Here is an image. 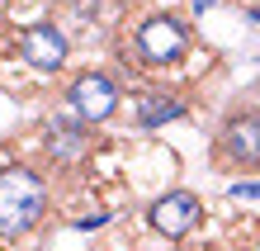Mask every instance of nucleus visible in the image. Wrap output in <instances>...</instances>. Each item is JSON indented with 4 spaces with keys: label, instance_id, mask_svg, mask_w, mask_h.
Returning <instances> with one entry per match:
<instances>
[{
    "label": "nucleus",
    "instance_id": "obj_1",
    "mask_svg": "<svg viewBox=\"0 0 260 251\" xmlns=\"http://www.w3.org/2000/svg\"><path fill=\"white\" fill-rule=\"evenodd\" d=\"M43 209H48V190L34 171H19V166L0 171V237L28 232L43 218Z\"/></svg>",
    "mask_w": 260,
    "mask_h": 251
},
{
    "label": "nucleus",
    "instance_id": "obj_2",
    "mask_svg": "<svg viewBox=\"0 0 260 251\" xmlns=\"http://www.w3.org/2000/svg\"><path fill=\"white\" fill-rule=\"evenodd\" d=\"M185 24L171 19V14H151V19L137 29V57L151 62V67H166V62H180V52H185Z\"/></svg>",
    "mask_w": 260,
    "mask_h": 251
},
{
    "label": "nucleus",
    "instance_id": "obj_3",
    "mask_svg": "<svg viewBox=\"0 0 260 251\" xmlns=\"http://www.w3.org/2000/svg\"><path fill=\"white\" fill-rule=\"evenodd\" d=\"M114 104H118V90L109 76H81V81L71 86V109L81 114L85 123H100V119H109L114 114Z\"/></svg>",
    "mask_w": 260,
    "mask_h": 251
},
{
    "label": "nucleus",
    "instance_id": "obj_4",
    "mask_svg": "<svg viewBox=\"0 0 260 251\" xmlns=\"http://www.w3.org/2000/svg\"><path fill=\"white\" fill-rule=\"evenodd\" d=\"M199 223V199L185 190H171L151 204V228L166 232V237H185V232Z\"/></svg>",
    "mask_w": 260,
    "mask_h": 251
},
{
    "label": "nucleus",
    "instance_id": "obj_5",
    "mask_svg": "<svg viewBox=\"0 0 260 251\" xmlns=\"http://www.w3.org/2000/svg\"><path fill=\"white\" fill-rule=\"evenodd\" d=\"M19 52L34 62V67L57 71V67L67 62V38L57 34L52 24H34V29H24V34H19Z\"/></svg>",
    "mask_w": 260,
    "mask_h": 251
},
{
    "label": "nucleus",
    "instance_id": "obj_6",
    "mask_svg": "<svg viewBox=\"0 0 260 251\" xmlns=\"http://www.w3.org/2000/svg\"><path fill=\"white\" fill-rule=\"evenodd\" d=\"M222 152L237 166H260V114H237L222 128Z\"/></svg>",
    "mask_w": 260,
    "mask_h": 251
},
{
    "label": "nucleus",
    "instance_id": "obj_7",
    "mask_svg": "<svg viewBox=\"0 0 260 251\" xmlns=\"http://www.w3.org/2000/svg\"><path fill=\"white\" fill-rule=\"evenodd\" d=\"M166 119H180V100L161 95V90L142 95V104H137V123H142V128H156V123H166Z\"/></svg>",
    "mask_w": 260,
    "mask_h": 251
},
{
    "label": "nucleus",
    "instance_id": "obj_8",
    "mask_svg": "<svg viewBox=\"0 0 260 251\" xmlns=\"http://www.w3.org/2000/svg\"><path fill=\"white\" fill-rule=\"evenodd\" d=\"M81 147H85V133L76 128V123L57 119V123H52V152L62 156V161H71V156H81Z\"/></svg>",
    "mask_w": 260,
    "mask_h": 251
},
{
    "label": "nucleus",
    "instance_id": "obj_9",
    "mask_svg": "<svg viewBox=\"0 0 260 251\" xmlns=\"http://www.w3.org/2000/svg\"><path fill=\"white\" fill-rule=\"evenodd\" d=\"M232 194H237V199H260V180H251V185H246V180L232 185Z\"/></svg>",
    "mask_w": 260,
    "mask_h": 251
},
{
    "label": "nucleus",
    "instance_id": "obj_10",
    "mask_svg": "<svg viewBox=\"0 0 260 251\" xmlns=\"http://www.w3.org/2000/svg\"><path fill=\"white\" fill-rule=\"evenodd\" d=\"M251 19H255V24H260V10H251Z\"/></svg>",
    "mask_w": 260,
    "mask_h": 251
}]
</instances>
